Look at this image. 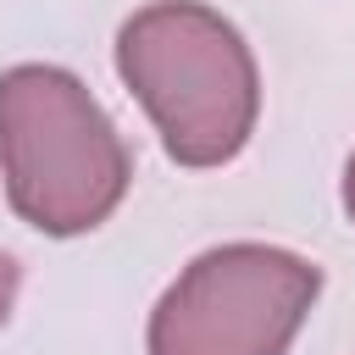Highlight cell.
I'll list each match as a JSON object with an SVG mask.
<instances>
[{
	"label": "cell",
	"instance_id": "obj_5",
	"mask_svg": "<svg viewBox=\"0 0 355 355\" xmlns=\"http://www.w3.org/2000/svg\"><path fill=\"white\" fill-rule=\"evenodd\" d=\"M344 211H349V222H355V155H349V166H344Z\"/></svg>",
	"mask_w": 355,
	"mask_h": 355
},
{
	"label": "cell",
	"instance_id": "obj_4",
	"mask_svg": "<svg viewBox=\"0 0 355 355\" xmlns=\"http://www.w3.org/2000/svg\"><path fill=\"white\" fill-rule=\"evenodd\" d=\"M17 283H22V272H17V261H11V255H0V322L11 316V300H17Z\"/></svg>",
	"mask_w": 355,
	"mask_h": 355
},
{
	"label": "cell",
	"instance_id": "obj_3",
	"mask_svg": "<svg viewBox=\"0 0 355 355\" xmlns=\"http://www.w3.org/2000/svg\"><path fill=\"white\" fill-rule=\"evenodd\" d=\"M322 294V272L277 244L194 255L150 311V355H288Z\"/></svg>",
	"mask_w": 355,
	"mask_h": 355
},
{
	"label": "cell",
	"instance_id": "obj_2",
	"mask_svg": "<svg viewBox=\"0 0 355 355\" xmlns=\"http://www.w3.org/2000/svg\"><path fill=\"white\" fill-rule=\"evenodd\" d=\"M0 178L28 227L72 239L122 205L133 155L67 67L28 61L0 72Z\"/></svg>",
	"mask_w": 355,
	"mask_h": 355
},
{
	"label": "cell",
	"instance_id": "obj_1",
	"mask_svg": "<svg viewBox=\"0 0 355 355\" xmlns=\"http://www.w3.org/2000/svg\"><path fill=\"white\" fill-rule=\"evenodd\" d=\"M116 72L178 166H222L255 133V55L244 33L200 0H155L133 11L116 33Z\"/></svg>",
	"mask_w": 355,
	"mask_h": 355
}]
</instances>
